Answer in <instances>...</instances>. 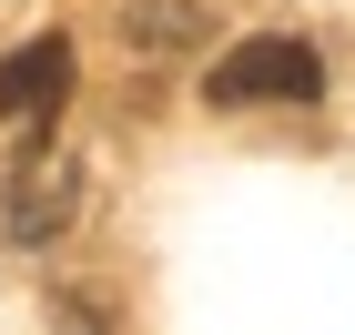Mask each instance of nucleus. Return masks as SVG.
I'll return each mask as SVG.
<instances>
[{
    "label": "nucleus",
    "instance_id": "1",
    "mask_svg": "<svg viewBox=\"0 0 355 335\" xmlns=\"http://www.w3.org/2000/svg\"><path fill=\"white\" fill-rule=\"evenodd\" d=\"M203 102L214 112H254V102H325V61L304 41H244L203 71Z\"/></svg>",
    "mask_w": 355,
    "mask_h": 335
},
{
    "label": "nucleus",
    "instance_id": "2",
    "mask_svg": "<svg viewBox=\"0 0 355 335\" xmlns=\"http://www.w3.org/2000/svg\"><path fill=\"white\" fill-rule=\"evenodd\" d=\"M61 102H71V41H61V31H41V41H21V51L0 61V112L41 132Z\"/></svg>",
    "mask_w": 355,
    "mask_h": 335
},
{
    "label": "nucleus",
    "instance_id": "3",
    "mask_svg": "<svg viewBox=\"0 0 355 335\" xmlns=\"http://www.w3.org/2000/svg\"><path fill=\"white\" fill-rule=\"evenodd\" d=\"M71 214H82V163H71V153H41V163L10 173V234H21V244H51Z\"/></svg>",
    "mask_w": 355,
    "mask_h": 335
},
{
    "label": "nucleus",
    "instance_id": "4",
    "mask_svg": "<svg viewBox=\"0 0 355 335\" xmlns=\"http://www.w3.org/2000/svg\"><path fill=\"white\" fill-rule=\"evenodd\" d=\"M193 31H203L193 10H132V41H142V51H173V41H193Z\"/></svg>",
    "mask_w": 355,
    "mask_h": 335
},
{
    "label": "nucleus",
    "instance_id": "5",
    "mask_svg": "<svg viewBox=\"0 0 355 335\" xmlns=\"http://www.w3.org/2000/svg\"><path fill=\"white\" fill-rule=\"evenodd\" d=\"M51 325H61V335H112V325H92V305H71V295L51 305Z\"/></svg>",
    "mask_w": 355,
    "mask_h": 335
}]
</instances>
